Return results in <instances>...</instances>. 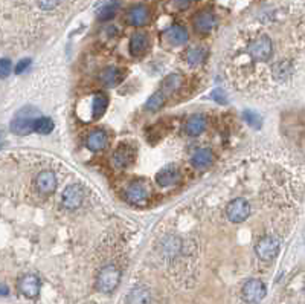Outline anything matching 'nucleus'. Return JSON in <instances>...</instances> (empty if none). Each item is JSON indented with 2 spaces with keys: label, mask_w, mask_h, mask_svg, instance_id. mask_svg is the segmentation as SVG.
Masks as SVG:
<instances>
[{
  "label": "nucleus",
  "mask_w": 305,
  "mask_h": 304,
  "mask_svg": "<svg viewBox=\"0 0 305 304\" xmlns=\"http://www.w3.org/2000/svg\"><path fill=\"white\" fill-rule=\"evenodd\" d=\"M119 283H121V271L116 266L109 264L99 271L96 278V289L101 294H112L119 286Z\"/></svg>",
  "instance_id": "nucleus-1"
},
{
  "label": "nucleus",
  "mask_w": 305,
  "mask_h": 304,
  "mask_svg": "<svg viewBox=\"0 0 305 304\" xmlns=\"http://www.w3.org/2000/svg\"><path fill=\"white\" fill-rule=\"evenodd\" d=\"M247 54L250 55V59L253 61H264L270 60L272 54H273V45L272 40L266 35H261L258 39H253L249 46H247Z\"/></svg>",
  "instance_id": "nucleus-2"
},
{
  "label": "nucleus",
  "mask_w": 305,
  "mask_h": 304,
  "mask_svg": "<svg viewBox=\"0 0 305 304\" xmlns=\"http://www.w3.org/2000/svg\"><path fill=\"white\" fill-rule=\"evenodd\" d=\"M279 248H281V243L276 237L266 236L256 243L255 252L262 261H270V260L276 258V255L279 254Z\"/></svg>",
  "instance_id": "nucleus-3"
},
{
  "label": "nucleus",
  "mask_w": 305,
  "mask_h": 304,
  "mask_svg": "<svg viewBox=\"0 0 305 304\" xmlns=\"http://www.w3.org/2000/svg\"><path fill=\"white\" fill-rule=\"evenodd\" d=\"M226 214L232 223H241L250 214V203L246 199H235L226 206Z\"/></svg>",
  "instance_id": "nucleus-4"
},
{
  "label": "nucleus",
  "mask_w": 305,
  "mask_h": 304,
  "mask_svg": "<svg viewBox=\"0 0 305 304\" xmlns=\"http://www.w3.org/2000/svg\"><path fill=\"white\" fill-rule=\"evenodd\" d=\"M241 294H243L246 301H249V303H258V301H261L266 297L267 289H266V284L261 280L252 278V280H249V281L244 283Z\"/></svg>",
  "instance_id": "nucleus-5"
},
{
  "label": "nucleus",
  "mask_w": 305,
  "mask_h": 304,
  "mask_svg": "<svg viewBox=\"0 0 305 304\" xmlns=\"http://www.w3.org/2000/svg\"><path fill=\"white\" fill-rule=\"evenodd\" d=\"M84 199V191L79 185L73 183L64 188L61 194V203L66 210H76Z\"/></svg>",
  "instance_id": "nucleus-6"
},
{
  "label": "nucleus",
  "mask_w": 305,
  "mask_h": 304,
  "mask_svg": "<svg viewBox=\"0 0 305 304\" xmlns=\"http://www.w3.org/2000/svg\"><path fill=\"white\" fill-rule=\"evenodd\" d=\"M40 289H42V281L34 274H26L18 280V291L26 298H37L40 295Z\"/></svg>",
  "instance_id": "nucleus-7"
},
{
  "label": "nucleus",
  "mask_w": 305,
  "mask_h": 304,
  "mask_svg": "<svg viewBox=\"0 0 305 304\" xmlns=\"http://www.w3.org/2000/svg\"><path fill=\"white\" fill-rule=\"evenodd\" d=\"M148 197H150V193H148L147 186L139 182H133L125 191V199L131 205L142 206V205L147 203Z\"/></svg>",
  "instance_id": "nucleus-8"
},
{
  "label": "nucleus",
  "mask_w": 305,
  "mask_h": 304,
  "mask_svg": "<svg viewBox=\"0 0 305 304\" xmlns=\"http://www.w3.org/2000/svg\"><path fill=\"white\" fill-rule=\"evenodd\" d=\"M162 39L170 46H182L188 42V32L180 25H173L162 34Z\"/></svg>",
  "instance_id": "nucleus-9"
},
{
  "label": "nucleus",
  "mask_w": 305,
  "mask_h": 304,
  "mask_svg": "<svg viewBox=\"0 0 305 304\" xmlns=\"http://www.w3.org/2000/svg\"><path fill=\"white\" fill-rule=\"evenodd\" d=\"M180 179V172L177 168V165H165L157 175H156V182L160 186H173L179 182Z\"/></svg>",
  "instance_id": "nucleus-10"
},
{
  "label": "nucleus",
  "mask_w": 305,
  "mask_h": 304,
  "mask_svg": "<svg viewBox=\"0 0 305 304\" xmlns=\"http://www.w3.org/2000/svg\"><path fill=\"white\" fill-rule=\"evenodd\" d=\"M217 25V18L211 11H203L195 15L194 18V28L200 34H209Z\"/></svg>",
  "instance_id": "nucleus-11"
},
{
  "label": "nucleus",
  "mask_w": 305,
  "mask_h": 304,
  "mask_svg": "<svg viewBox=\"0 0 305 304\" xmlns=\"http://www.w3.org/2000/svg\"><path fill=\"white\" fill-rule=\"evenodd\" d=\"M150 46V40H148V35L145 32H134L130 39V45H128V49H130V54L134 55V57H140L147 52Z\"/></svg>",
  "instance_id": "nucleus-12"
},
{
  "label": "nucleus",
  "mask_w": 305,
  "mask_h": 304,
  "mask_svg": "<svg viewBox=\"0 0 305 304\" xmlns=\"http://www.w3.org/2000/svg\"><path fill=\"white\" fill-rule=\"evenodd\" d=\"M35 185H37V189L42 193V194H51L55 191L57 188V178L52 172L49 170H45L42 172L37 179H35Z\"/></svg>",
  "instance_id": "nucleus-13"
},
{
  "label": "nucleus",
  "mask_w": 305,
  "mask_h": 304,
  "mask_svg": "<svg viewBox=\"0 0 305 304\" xmlns=\"http://www.w3.org/2000/svg\"><path fill=\"white\" fill-rule=\"evenodd\" d=\"M127 18L130 22V25L139 28V26H144L148 18H150V11L145 5H136L133 8H130L128 14H127Z\"/></svg>",
  "instance_id": "nucleus-14"
},
{
  "label": "nucleus",
  "mask_w": 305,
  "mask_h": 304,
  "mask_svg": "<svg viewBox=\"0 0 305 304\" xmlns=\"http://www.w3.org/2000/svg\"><path fill=\"white\" fill-rule=\"evenodd\" d=\"M34 120L31 117H22L18 115L14 121L11 122V131L18 135V136H25L34 131Z\"/></svg>",
  "instance_id": "nucleus-15"
},
{
  "label": "nucleus",
  "mask_w": 305,
  "mask_h": 304,
  "mask_svg": "<svg viewBox=\"0 0 305 304\" xmlns=\"http://www.w3.org/2000/svg\"><path fill=\"white\" fill-rule=\"evenodd\" d=\"M133 158H134L133 150H131L128 145H121V147L113 153L112 161H113V165H115L116 168H125V167H128V165L133 162Z\"/></svg>",
  "instance_id": "nucleus-16"
},
{
  "label": "nucleus",
  "mask_w": 305,
  "mask_h": 304,
  "mask_svg": "<svg viewBox=\"0 0 305 304\" xmlns=\"http://www.w3.org/2000/svg\"><path fill=\"white\" fill-rule=\"evenodd\" d=\"M107 145V135L104 130L101 128H96L93 131L89 133V138H87V147L92 150V151H101L104 150Z\"/></svg>",
  "instance_id": "nucleus-17"
},
{
  "label": "nucleus",
  "mask_w": 305,
  "mask_h": 304,
  "mask_svg": "<svg viewBox=\"0 0 305 304\" xmlns=\"http://www.w3.org/2000/svg\"><path fill=\"white\" fill-rule=\"evenodd\" d=\"M205 128H206V120L203 115L198 113L191 115L186 121V133L189 136H198L205 131Z\"/></svg>",
  "instance_id": "nucleus-18"
},
{
  "label": "nucleus",
  "mask_w": 305,
  "mask_h": 304,
  "mask_svg": "<svg viewBox=\"0 0 305 304\" xmlns=\"http://www.w3.org/2000/svg\"><path fill=\"white\" fill-rule=\"evenodd\" d=\"M212 158H214V156H212L211 148H200V150H197V151L192 155L191 162H192V165H194L195 168H206V167L211 165Z\"/></svg>",
  "instance_id": "nucleus-19"
},
{
  "label": "nucleus",
  "mask_w": 305,
  "mask_h": 304,
  "mask_svg": "<svg viewBox=\"0 0 305 304\" xmlns=\"http://www.w3.org/2000/svg\"><path fill=\"white\" fill-rule=\"evenodd\" d=\"M122 72L118 67H106L101 75H99V80L106 84V86H116L119 81L122 80Z\"/></svg>",
  "instance_id": "nucleus-20"
},
{
  "label": "nucleus",
  "mask_w": 305,
  "mask_h": 304,
  "mask_svg": "<svg viewBox=\"0 0 305 304\" xmlns=\"http://www.w3.org/2000/svg\"><path fill=\"white\" fill-rule=\"evenodd\" d=\"M183 78L179 73H170L164 78L162 81V90L168 95V93H173L176 90H179V87H182Z\"/></svg>",
  "instance_id": "nucleus-21"
},
{
  "label": "nucleus",
  "mask_w": 305,
  "mask_h": 304,
  "mask_svg": "<svg viewBox=\"0 0 305 304\" xmlns=\"http://www.w3.org/2000/svg\"><path fill=\"white\" fill-rule=\"evenodd\" d=\"M107 106H109V98L104 95V93H96L93 97V101H92V112H93V118H101L104 115V112L107 110Z\"/></svg>",
  "instance_id": "nucleus-22"
},
{
  "label": "nucleus",
  "mask_w": 305,
  "mask_h": 304,
  "mask_svg": "<svg viewBox=\"0 0 305 304\" xmlns=\"http://www.w3.org/2000/svg\"><path fill=\"white\" fill-rule=\"evenodd\" d=\"M206 55H208V52H206L205 48H201V46H194V48H191V49L188 51V54H186V61H188L191 66H198V64H201L203 61L206 60Z\"/></svg>",
  "instance_id": "nucleus-23"
},
{
  "label": "nucleus",
  "mask_w": 305,
  "mask_h": 304,
  "mask_svg": "<svg viewBox=\"0 0 305 304\" xmlns=\"http://www.w3.org/2000/svg\"><path fill=\"white\" fill-rule=\"evenodd\" d=\"M165 100H167V93L164 90H157L148 98V101L145 103V107L151 112H156L165 104Z\"/></svg>",
  "instance_id": "nucleus-24"
},
{
  "label": "nucleus",
  "mask_w": 305,
  "mask_h": 304,
  "mask_svg": "<svg viewBox=\"0 0 305 304\" xmlns=\"http://www.w3.org/2000/svg\"><path fill=\"white\" fill-rule=\"evenodd\" d=\"M54 130V121L48 117H42V118H35L34 120V131L40 133V135H49Z\"/></svg>",
  "instance_id": "nucleus-25"
},
{
  "label": "nucleus",
  "mask_w": 305,
  "mask_h": 304,
  "mask_svg": "<svg viewBox=\"0 0 305 304\" xmlns=\"http://www.w3.org/2000/svg\"><path fill=\"white\" fill-rule=\"evenodd\" d=\"M292 70H293V67H292V64H290L289 61H279V63H276V64L273 66V77H275L276 80L282 81V80H286L289 75H292Z\"/></svg>",
  "instance_id": "nucleus-26"
},
{
  "label": "nucleus",
  "mask_w": 305,
  "mask_h": 304,
  "mask_svg": "<svg viewBox=\"0 0 305 304\" xmlns=\"http://www.w3.org/2000/svg\"><path fill=\"white\" fill-rule=\"evenodd\" d=\"M150 301H151V295L150 291H147L145 288H136L128 297V303H150Z\"/></svg>",
  "instance_id": "nucleus-27"
},
{
  "label": "nucleus",
  "mask_w": 305,
  "mask_h": 304,
  "mask_svg": "<svg viewBox=\"0 0 305 304\" xmlns=\"http://www.w3.org/2000/svg\"><path fill=\"white\" fill-rule=\"evenodd\" d=\"M118 8H119V3L118 2H112V3L104 5L101 8V11H99V20L107 22V20L113 18L115 14H116V11H118Z\"/></svg>",
  "instance_id": "nucleus-28"
},
{
  "label": "nucleus",
  "mask_w": 305,
  "mask_h": 304,
  "mask_svg": "<svg viewBox=\"0 0 305 304\" xmlns=\"http://www.w3.org/2000/svg\"><path fill=\"white\" fill-rule=\"evenodd\" d=\"M244 120H246V122L250 125V127H253V128H259L261 127V122H262V120H261V117L256 113V112H253V110H246L243 113Z\"/></svg>",
  "instance_id": "nucleus-29"
},
{
  "label": "nucleus",
  "mask_w": 305,
  "mask_h": 304,
  "mask_svg": "<svg viewBox=\"0 0 305 304\" xmlns=\"http://www.w3.org/2000/svg\"><path fill=\"white\" fill-rule=\"evenodd\" d=\"M12 72V63L9 59H0V78L9 77Z\"/></svg>",
  "instance_id": "nucleus-30"
},
{
  "label": "nucleus",
  "mask_w": 305,
  "mask_h": 304,
  "mask_svg": "<svg viewBox=\"0 0 305 304\" xmlns=\"http://www.w3.org/2000/svg\"><path fill=\"white\" fill-rule=\"evenodd\" d=\"M29 64H31V59H23V60H20L15 64L14 72H15L17 75H20V73H23V72L29 67Z\"/></svg>",
  "instance_id": "nucleus-31"
},
{
  "label": "nucleus",
  "mask_w": 305,
  "mask_h": 304,
  "mask_svg": "<svg viewBox=\"0 0 305 304\" xmlns=\"http://www.w3.org/2000/svg\"><path fill=\"white\" fill-rule=\"evenodd\" d=\"M58 2L60 0H38V5H40L42 9L49 11V9H54L58 5Z\"/></svg>",
  "instance_id": "nucleus-32"
},
{
  "label": "nucleus",
  "mask_w": 305,
  "mask_h": 304,
  "mask_svg": "<svg viewBox=\"0 0 305 304\" xmlns=\"http://www.w3.org/2000/svg\"><path fill=\"white\" fill-rule=\"evenodd\" d=\"M211 97H212L215 101L221 103V104H223V103H226V97H225V93H223L221 90H218V89H217V90H214V92L211 93Z\"/></svg>",
  "instance_id": "nucleus-33"
},
{
  "label": "nucleus",
  "mask_w": 305,
  "mask_h": 304,
  "mask_svg": "<svg viewBox=\"0 0 305 304\" xmlns=\"http://www.w3.org/2000/svg\"><path fill=\"white\" fill-rule=\"evenodd\" d=\"M173 3L177 9H186L192 3V0H173Z\"/></svg>",
  "instance_id": "nucleus-34"
},
{
  "label": "nucleus",
  "mask_w": 305,
  "mask_h": 304,
  "mask_svg": "<svg viewBox=\"0 0 305 304\" xmlns=\"http://www.w3.org/2000/svg\"><path fill=\"white\" fill-rule=\"evenodd\" d=\"M9 294V289H8V286H5V284H0V297H6Z\"/></svg>",
  "instance_id": "nucleus-35"
},
{
  "label": "nucleus",
  "mask_w": 305,
  "mask_h": 304,
  "mask_svg": "<svg viewBox=\"0 0 305 304\" xmlns=\"http://www.w3.org/2000/svg\"><path fill=\"white\" fill-rule=\"evenodd\" d=\"M0 136H2V131H0Z\"/></svg>",
  "instance_id": "nucleus-36"
}]
</instances>
